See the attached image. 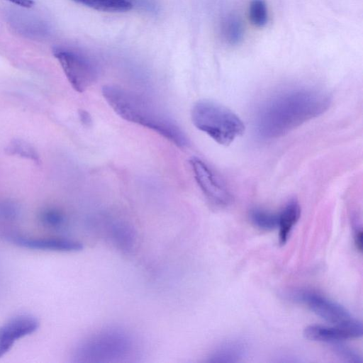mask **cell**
<instances>
[{"mask_svg": "<svg viewBox=\"0 0 363 363\" xmlns=\"http://www.w3.org/2000/svg\"><path fill=\"white\" fill-rule=\"evenodd\" d=\"M330 98L325 91L310 87H295L278 91L259 106L255 128L258 136L279 138L325 111Z\"/></svg>", "mask_w": 363, "mask_h": 363, "instance_id": "obj_1", "label": "cell"}, {"mask_svg": "<svg viewBox=\"0 0 363 363\" xmlns=\"http://www.w3.org/2000/svg\"><path fill=\"white\" fill-rule=\"evenodd\" d=\"M102 95L124 120L153 130L177 147L188 145V138L178 123L145 96L115 85L103 86Z\"/></svg>", "mask_w": 363, "mask_h": 363, "instance_id": "obj_2", "label": "cell"}, {"mask_svg": "<svg viewBox=\"0 0 363 363\" xmlns=\"http://www.w3.org/2000/svg\"><path fill=\"white\" fill-rule=\"evenodd\" d=\"M135 349L131 334L121 328L108 327L81 341L72 357L77 362H118L130 357Z\"/></svg>", "mask_w": 363, "mask_h": 363, "instance_id": "obj_3", "label": "cell"}, {"mask_svg": "<svg viewBox=\"0 0 363 363\" xmlns=\"http://www.w3.org/2000/svg\"><path fill=\"white\" fill-rule=\"evenodd\" d=\"M191 115L196 128L222 145H229L245 131V125L237 114L212 101H197Z\"/></svg>", "mask_w": 363, "mask_h": 363, "instance_id": "obj_4", "label": "cell"}, {"mask_svg": "<svg viewBox=\"0 0 363 363\" xmlns=\"http://www.w3.org/2000/svg\"><path fill=\"white\" fill-rule=\"evenodd\" d=\"M286 296L307 306L318 316L335 325L347 326L359 321L344 306L315 291L293 290L287 292Z\"/></svg>", "mask_w": 363, "mask_h": 363, "instance_id": "obj_5", "label": "cell"}, {"mask_svg": "<svg viewBox=\"0 0 363 363\" xmlns=\"http://www.w3.org/2000/svg\"><path fill=\"white\" fill-rule=\"evenodd\" d=\"M54 55L75 91L82 93L95 81L94 68L82 57L72 51L58 48L54 50Z\"/></svg>", "mask_w": 363, "mask_h": 363, "instance_id": "obj_6", "label": "cell"}, {"mask_svg": "<svg viewBox=\"0 0 363 363\" xmlns=\"http://www.w3.org/2000/svg\"><path fill=\"white\" fill-rule=\"evenodd\" d=\"M189 164L196 183L209 201L218 206H226L232 202L225 186L204 161L194 157Z\"/></svg>", "mask_w": 363, "mask_h": 363, "instance_id": "obj_7", "label": "cell"}, {"mask_svg": "<svg viewBox=\"0 0 363 363\" xmlns=\"http://www.w3.org/2000/svg\"><path fill=\"white\" fill-rule=\"evenodd\" d=\"M2 237L21 247L54 252H78L83 249L82 244L75 240L61 237H31L12 230H2Z\"/></svg>", "mask_w": 363, "mask_h": 363, "instance_id": "obj_8", "label": "cell"}, {"mask_svg": "<svg viewBox=\"0 0 363 363\" xmlns=\"http://www.w3.org/2000/svg\"><path fill=\"white\" fill-rule=\"evenodd\" d=\"M40 326L32 315H16L0 326V358L6 354L18 339L35 332Z\"/></svg>", "mask_w": 363, "mask_h": 363, "instance_id": "obj_9", "label": "cell"}, {"mask_svg": "<svg viewBox=\"0 0 363 363\" xmlns=\"http://www.w3.org/2000/svg\"><path fill=\"white\" fill-rule=\"evenodd\" d=\"M362 325L360 321L347 326L335 325L334 327L311 325L303 330V335L308 340L328 343L357 338L362 335Z\"/></svg>", "mask_w": 363, "mask_h": 363, "instance_id": "obj_10", "label": "cell"}, {"mask_svg": "<svg viewBox=\"0 0 363 363\" xmlns=\"http://www.w3.org/2000/svg\"><path fill=\"white\" fill-rule=\"evenodd\" d=\"M247 351L246 343L240 340H229L220 344L210 354L209 362H237Z\"/></svg>", "mask_w": 363, "mask_h": 363, "instance_id": "obj_11", "label": "cell"}, {"mask_svg": "<svg viewBox=\"0 0 363 363\" xmlns=\"http://www.w3.org/2000/svg\"><path fill=\"white\" fill-rule=\"evenodd\" d=\"M301 216V207L298 202L290 200L279 213V242L284 245L288 240L293 227Z\"/></svg>", "mask_w": 363, "mask_h": 363, "instance_id": "obj_12", "label": "cell"}, {"mask_svg": "<svg viewBox=\"0 0 363 363\" xmlns=\"http://www.w3.org/2000/svg\"><path fill=\"white\" fill-rule=\"evenodd\" d=\"M111 237L114 244L123 251H130L135 243V232L124 223H114L111 226Z\"/></svg>", "mask_w": 363, "mask_h": 363, "instance_id": "obj_13", "label": "cell"}, {"mask_svg": "<svg viewBox=\"0 0 363 363\" xmlns=\"http://www.w3.org/2000/svg\"><path fill=\"white\" fill-rule=\"evenodd\" d=\"M93 9L106 12H125L133 9L128 0H74Z\"/></svg>", "mask_w": 363, "mask_h": 363, "instance_id": "obj_14", "label": "cell"}, {"mask_svg": "<svg viewBox=\"0 0 363 363\" xmlns=\"http://www.w3.org/2000/svg\"><path fill=\"white\" fill-rule=\"evenodd\" d=\"M249 218L255 227L263 230H272L278 228L279 213L255 208L250 210Z\"/></svg>", "mask_w": 363, "mask_h": 363, "instance_id": "obj_15", "label": "cell"}, {"mask_svg": "<svg viewBox=\"0 0 363 363\" xmlns=\"http://www.w3.org/2000/svg\"><path fill=\"white\" fill-rule=\"evenodd\" d=\"M223 35L230 45L239 44L244 36L243 24L237 16L230 15L223 23Z\"/></svg>", "mask_w": 363, "mask_h": 363, "instance_id": "obj_16", "label": "cell"}, {"mask_svg": "<svg viewBox=\"0 0 363 363\" xmlns=\"http://www.w3.org/2000/svg\"><path fill=\"white\" fill-rule=\"evenodd\" d=\"M40 222L46 228L58 230L63 228L66 223L65 216L55 208H47L39 216Z\"/></svg>", "mask_w": 363, "mask_h": 363, "instance_id": "obj_17", "label": "cell"}, {"mask_svg": "<svg viewBox=\"0 0 363 363\" xmlns=\"http://www.w3.org/2000/svg\"><path fill=\"white\" fill-rule=\"evenodd\" d=\"M251 23L257 27L264 26L268 21L267 7L264 0H252L249 8Z\"/></svg>", "mask_w": 363, "mask_h": 363, "instance_id": "obj_18", "label": "cell"}, {"mask_svg": "<svg viewBox=\"0 0 363 363\" xmlns=\"http://www.w3.org/2000/svg\"><path fill=\"white\" fill-rule=\"evenodd\" d=\"M10 155H16L33 160H38V155L34 148L27 143L21 140H13L6 148Z\"/></svg>", "mask_w": 363, "mask_h": 363, "instance_id": "obj_19", "label": "cell"}, {"mask_svg": "<svg viewBox=\"0 0 363 363\" xmlns=\"http://www.w3.org/2000/svg\"><path fill=\"white\" fill-rule=\"evenodd\" d=\"M333 352L341 359L349 363H362V359L358 352L339 342L332 343Z\"/></svg>", "mask_w": 363, "mask_h": 363, "instance_id": "obj_20", "label": "cell"}, {"mask_svg": "<svg viewBox=\"0 0 363 363\" xmlns=\"http://www.w3.org/2000/svg\"><path fill=\"white\" fill-rule=\"evenodd\" d=\"M354 245L356 248L359 251H362V230L359 229L355 232L354 234Z\"/></svg>", "mask_w": 363, "mask_h": 363, "instance_id": "obj_21", "label": "cell"}, {"mask_svg": "<svg viewBox=\"0 0 363 363\" xmlns=\"http://www.w3.org/2000/svg\"><path fill=\"white\" fill-rule=\"evenodd\" d=\"M11 3H13L16 5H18L19 6L23 7V8H30L34 4L35 2L33 0H6Z\"/></svg>", "mask_w": 363, "mask_h": 363, "instance_id": "obj_22", "label": "cell"}, {"mask_svg": "<svg viewBox=\"0 0 363 363\" xmlns=\"http://www.w3.org/2000/svg\"><path fill=\"white\" fill-rule=\"evenodd\" d=\"M79 118L81 121L86 125H89L91 122V119L90 116L88 114L86 111H79Z\"/></svg>", "mask_w": 363, "mask_h": 363, "instance_id": "obj_23", "label": "cell"}]
</instances>
